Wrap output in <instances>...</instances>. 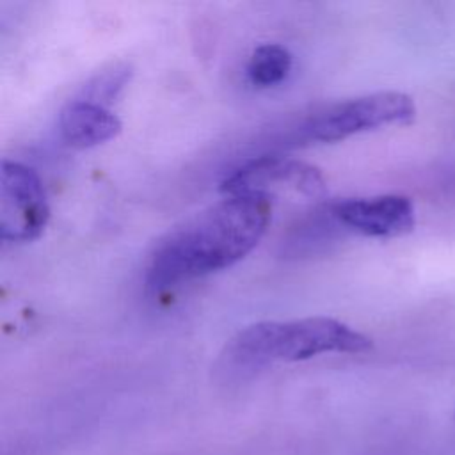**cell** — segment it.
Listing matches in <instances>:
<instances>
[{
	"mask_svg": "<svg viewBox=\"0 0 455 455\" xmlns=\"http://www.w3.org/2000/svg\"><path fill=\"white\" fill-rule=\"evenodd\" d=\"M341 231L373 238H393L412 231L416 215L409 197L386 194L375 197H352L327 204Z\"/></svg>",
	"mask_w": 455,
	"mask_h": 455,
	"instance_id": "8992f818",
	"label": "cell"
},
{
	"mask_svg": "<svg viewBox=\"0 0 455 455\" xmlns=\"http://www.w3.org/2000/svg\"><path fill=\"white\" fill-rule=\"evenodd\" d=\"M371 338L329 316H306L288 322H258L242 329L226 347L222 370L242 377L268 363H297L320 354H364Z\"/></svg>",
	"mask_w": 455,
	"mask_h": 455,
	"instance_id": "7a4b0ae2",
	"label": "cell"
},
{
	"mask_svg": "<svg viewBox=\"0 0 455 455\" xmlns=\"http://www.w3.org/2000/svg\"><path fill=\"white\" fill-rule=\"evenodd\" d=\"M291 64L293 57L286 46L265 43L252 50L247 62V78L254 87H274L290 75Z\"/></svg>",
	"mask_w": 455,
	"mask_h": 455,
	"instance_id": "ba28073f",
	"label": "cell"
},
{
	"mask_svg": "<svg viewBox=\"0 0 455 455\" xmlns=\"http://www.w3.org/2000/svg\"><path fill=\"white\" fill-rule=\"evenodd\" d=\"M226 196L265 194L268 197L279 190H290L306 199L325 196V180L318 167L283 155H261L251 158L231 171L220 181Z\"/></svg>",
	"mask_w": 455,
	"mask_h": 455,
	"instance_id": "277c9868",
	"label": "cell"
},
{
	"mask_svg": "<svg viewBox=\"0 0 455 455\" xmlns=\"http://www.w3.org/2000/svg\"><path fill=\"white\" fill-rule=\"evenodd\" d=\"M133 68L128 62H116L96 73L82 89L80 100L107 107L116 101L119 92L130 84Z\"/></svg>",
	"mask_w": 455,
	"mask_h": 455,
	"instance_id": "9c48e42d",
	"label": "cell"
},
{
	"mask_svg": "<svg viewBox=\"0 0 455 455\" xmlns=\"http://www.w3.org/2000/svg\"><path fill=\"white\" fill-rule=\"evenodd\" d=\"M121 130L123 123L114 112L80 98L69 101L59 114L60 137L71 148H94L116 139Z\"/></svg>",
	"mask_w": 455,
	"mask_h": 455,
	"instance_id": "52a82bcc",
	"label": "cell"
},
{
	"mask_svg": "<svg viewBox=\"0 0 455 455\" xmlns=\"http://www.w3.org/2000/svg\"><path fill=\"white\" fill-rule=\"evenodd\" d=\"M0 236L9 243L39 238L50 220V206L37 172L20 162H2Z\"/></svg>",
	"mask_w": 455,
	"mask_h": 455,
	"instance_id": "5b68a950",
	"label": "cell"
},
{
	"mask_svg": "<svg viewBox=\"0 0 455 455\" xmlns=\"http://www.w3.org/2000/svg\"><path fill=\"white\" fill-rule=\"evenodd\" d=\"M416 117L414 100L398 91H380L336 103L302 123L297 139L338 142L355 133L389 124H409Z\"/></svg>",
	"mask_w": 455,
	"mask_h": 455,
	"instance_id": "3957f363",
	"label": "cell"
},
{
	"mask_svg": "<svg viewBox=\"0 0 455 455\" xmlns=\"http://www.w3.org/2000/svg\"><path fill=\"white\" fill-rule=\"evenodd\" d=\"M270 219L272 197L226 196L156 243L146 268V288L164 293L233 267L259 243Z\"/></svg>",
	"mask_w": 455,
	"mask_h": 455,
	"instance_id": "6da1fadb",
	"label": "cell"
}]
</instances>
